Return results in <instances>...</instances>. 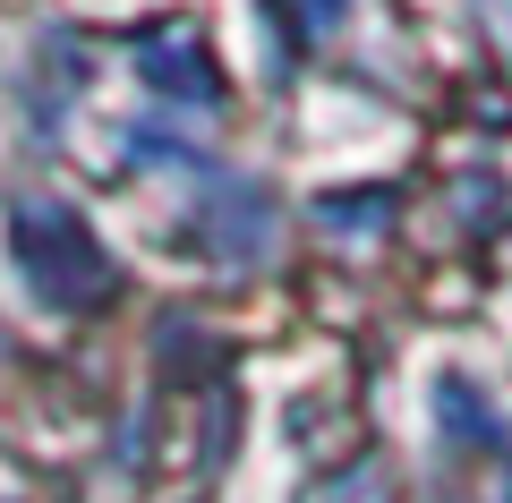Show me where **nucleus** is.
Returning <instances> with one entry per match:
<instances>
[{"mask_svg": "<svg viewBox=\"0 0 512 503\" xmlns=\"http://www.w3.org/2000/svg\"><path fill=\"white\" fill-rule=\"evenodd\" d=\"M9 248H18V273L43 307H103L120 290V265L94 248V231L69 205H18L9 214Z\"/></svg>", "mask_w": 512, "mask_h": 503, "instance_id": "f257e3e1", "label": "nucleus"}, {"mask_svg": "<svg viewBox=\"0 0 512 503\" xmlns=\"http://www.w3.org/2000/svg\"><path fill=\"white\" fill-rule=\"evenodd\" d=\"M137 69H146V86H154V94H180V103H222V69L205 60V43L188 35V26H171V35H146Z\"/></svg>", "mask_w": 512, "mask_h": 503, "instance_id": "f03ea898", "label": "nucleus"}, {"mask_svg": "<svg viewBox=\"0 0 512 503\" xmlns=\"http://www.w3.org/2000/svg\"><path fill=\"white\" fill-rule=\"evenodd\" d=\"M205 231H214V248L256 256V248H265V231H274V205L256 197V188H222V197H205Z\"/></svg>", "mask_w": 512, "mask_h": 503, "instance_id": "7ed1b4c3", "label": "nucleus"}, {"mask_svg": "<svg viewBox=\"0 0 512 503\" xmlns=\"http://www.w3.org/2000/svg\"><path fill=\"white\" fill-rule=\"evenodd\" d=\"M316 222H333V231H384V222H393V197H325L316 205Z\"/></svg>", "mask_w": 512, "mask_h": 503, "instance_id": "20e7f679", "label": "nucleus"}, {"mask_svg": "<svg viewBox=\"0 0 512 503\" xmlns=\"http://www.w3.org/2000/svg\"><path fill=\"white\" fill-rule=\"evenodd\" d=\"M350 0H291V26H333Z\"/></svg>", "mask_w": 512, "mask_h": 503, "instance_id": "39448f33", "label": "nucleus"}]
</instances>
